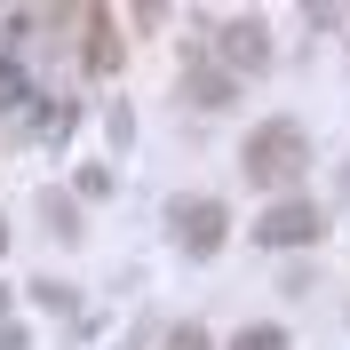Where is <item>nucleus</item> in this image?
Masks as SVG:
<instances>
[{
    "label": "nucleus",
    "mask_w": 350,
    "mask_h": 350,
    "mask_svg": "<svg viewBox=\"0 0 350 350\" xmlns=\"http://www.w3.org/2000/svg\"><path fill=\"white\" fill-rule=\"evenodd\" d=\"M183 104H191V111H231V72L191 64V72H183Z\"/></svg>",
    "instance_id": "obj_5"
},
{
    "label": "nucleus",
    "mask_w": 350,
    "mask_h": 350,
    "mask_svg": "<svg viewBox=\"0 0 350 350\" xmlns=\"http://www.w3.org/2000/svg\"><path fill=\"white\" fill-rule=\"evenodd\" d=\"M319 231H327V215H319L310 199H271L262 223H255V247H310Z\"/></svg>",
    "instance_id": "obj_3"
},
{
    "label": "nucleus",
    "mask_w": 350,
    "mask_h": 350,
    "mask_svg": "<svg viewBox=\"0 0 350 350\" xmlns=\"http://www.w3.org/2000/svg\"><path fill=\"white\" fill-rule=\"evenodd\" d=\"M0 247H8V215H0Z\"/></svg>",
    "instance_id": "obj_11"
},
{
    "label": "nucleus",
    "mask_w": 350,
    "mask_h": 350,
    "mask_svg": "<svg viewBox=\"0 0 350 350\" xmlns=\"http://www.w3.org/2000/svg\"><path fill=\"white\" fill-rule=\"evenodd\" d=\"M167 231H175V247H183V255H215L223 247V231H231V215H223V199H207V191H183L167 207Z\"/></svg>",
    "instance_id": "obj_2"
},
{
    "label": "nucleus",
    "mask_w": 350,
    "mask_h": 350,
    "mask_svg": "<svg viewBox=\"0 0 350 350\" xmlns=\"http://www.w3.org/2000/svg\"><path fill=\"white\" fill-rule=\"evenodd\" d=\"M88 64H96V72H111V64H120V32H111V16H104V8H88Z\"/></svg>",
    "instance_id": "obj_6"
},
{
    "label": "nucleus",
    "mask_w": 350,
    "mask_h": 350,
    "mask_svg": "<svg viewBox=\"0 0 350 350\" xmlns=\"http://www.w3.org/2000/svg\"><path fill=\"white\" fill-rule=\"evenodd\" d=\"M0 350H32V334H24V319H8V310H0Z\"/></svg>",
    "instance_id": "obj_9"
},
{
    "label": "nucleus",
    "mask_w": 350,
    "mask_h": 350,
    "mask_svg": "<svg viewBox=\"0 0 350 350\" xmlns=\"http://www.w3.org/2000/svg\"><path fill=\"white\" fill-rule=\"evenodd\" d=\"M40 215H48V231H56V239H72V231H80V215H72V199H64V191H48V199H40Z\"/></svg>",
    "instance_id": "obj_7"
},
{
    "label": "nucleus",
    "mask_w": 350,
    "mask_h": 350,
    "mask_svg": "<svg viewBox=\"0 0 350 350\" xmlns=\"http://www.w3.org/2000/svg\"><path fill=\"white\" fill-rule=\"evenodd\" d=\"M231 350H286V334H279V327H247Z\"/></svg>",
    "instance_id": "obj_8"
},
{
    "label": "nucleus",
    "mask_w": 350,
    "mask_h": 350,
    "mask_svg": "<svg viewBox=\"0 0 350 350\" xmlns=\"http://www.w3.org/2000/svg\"><path fill=\"white\" fill-rule=\"evenodd\" d=\"M167 350H215V342H207L199 327H167Z\"/></svg>",
    "instance_id": "obj_10"
},
{
    "label": "nucleus",
    "mask_w": 350,
    "mask_h": 350,
    "mask_svg": "<svg viewBox=\"0 0 350 350\" xmlns=\"http://www.w3.org/2000/svg\"><path fill=\"white\" fill-rule=\"evenodd\" d=\"M239 167H247V183H255V191H286V183H303V167H310L303 120H262V128L247 135Z\"/></svg>",
    "instance_id": "obj_1"
},
{
    "label": "nucleus",
    "mask_w": 350,
    "mask_h": 350,
    "mask_svg": "<svg viewBox=\"0 0 350 350\" xmlns=\"http://www.w3.org/2000/svg\"><path fill=\"white\" fill-rule=\"evenodd\" d=\"M215 48H223V64H231V72H262V64H271V32H262L255 16H231V24L215 32Z\"/></svg>",
    "instance_id": "obj_4"
}]
</instances>
